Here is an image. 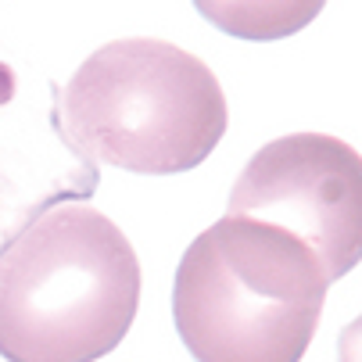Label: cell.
<instances>
[{
  "instance_id": "obj_1",
  "label": "cell",
  "mask_w": 362,
  "mask_h": 362,
  "mask_svg": "<svg viewBox=\"0 0 362 362\" xmlns=\"http://www.w3.org/2000/svg\"><path fill=\"white\" fill-rule=\"evenodd\" d=\"M136 305V251L86 204L43 209L0 247V355L8 362H97L129 334Z\"/></svg>"
},
{
  "instance_id": "obj_2",
  "label": "cell",
  "mask_w": 362,
  "mask_h": 362,
  "mask_svg": "<svg viewBox=\"0 0 362 362\" xmlns=\"http://www.w3.org/2000/svg\"><path fill=\"white\" fill-rule=\"evenodd\" d=\"M327 287L320 258L298 237L226 216L180 258L173 320L197 362H301Z\"/></svg>"
},
{
  "instance_id": "obj_3",
  "label": "cell",
  "mask_w": 362,
  "mask_h": 362,
  "mask_svg": "<svg viewBox=\"0 0 362 362\" xmlns=\"http://www.w3.org/2000/svg\"><path fill=\"white\" fill-rule=\"evenodd\" d=\"M58 119L86 158L140 176L201 165L226 133L219 79L165 40H115L76 69Z\"/></svg>"
},
{
  "instance_id": "obj_4",
  "label": "cell",
  "mask_w": 362,
  "mask_h": 362,
  "mask_svg": "<svg viewBox=\"0 0 362 362\" xmlns=\"http://www.w3.org/2000/svg\"><path fill=\"white\" fill-rule=\"evenodd\" d=\"M230 216L287 230L320 258L327 280H337L355 269L362 251L358 154L323 133L280 136L244 165L230 194Z\"/></svg>"
},
{
  "instance_id": "obj_5",
  "label": "cell",
  "mask_w": 362,
  "mask_h": 362,
  "mask_svg": "<svg viewBox=\"0 0 362 362\" xmlns=\"http://www.w3.org/2000/svg\"><path fill=\"white\" fill-rule=\"evenodd\" d=\"M323 4L327 0H194L201 18L251 43H273L301 33Z\"/></svg>"
}]
</instances>
